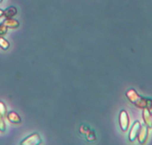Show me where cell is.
<instances>
[{"mask_svg": "<svg viewBox=\"0 0 152 145\" xmlns=\"http://www.w3.org/2000/svg\"><path fill=\"white\" fill-rule=\"evenodd\" d=\"M6 114V107L5 105L4 104V103L1 102L0 101V116H1L3 117L4 116H5Z\"/></svg>", "mask_w": 152, "mask_h": 145, "instance_id": "7c38bea8", "label": "cell"}, {"mask_svg": "<svg viewBox=\"0 0 152 145\" xmlns=\"http://www.w3.org/2000/svg\"><path fill=\"white\" fill-rule=\"evenodd\" d=\"M3 25H5L7 28H17L19 26V22L17 20L14 19H12V18H8V19H6L4 22H2Z\"/></svg>", "mask_w": 152, "mask_h": 145, "instance_id": "52a82bcc", "label": "cell"}, {"mask_svg": "<svg viewBox=\"0 0 152 145\" xmlns=\"http://www.w3.org/2000/svg\"><path fill=\"white\" fill-rule=\"evenodd\" d=\"M141 125L140 124L139 121H136L134 123L133 126H132V129H131L130 132H129V141L133 142V141H135L136 138L137 137L138 133H139V131L140 130Z\"/></svg>", "mask_w": 152, "mask_h": 145, "instance_id": "3957f363", "label": "cell"}, {"mask_svg": "<svg viewBox=\"0 0 152 145\" xmlns=\"http://www.w3.org/2000/svg\"><path fill=\"white\" fill-rule=\"evenodd\" d=\"M119 121H120V126L123 132H126L128 130V129H129L130 121H129V116H128V113H126V110H122L120 112Z\"/></svg>", "mask_w": 152, "mask_h": 145, "instance_id": "7a4b0ae2", "label": "cell"}, {"mask_svg": "<svg viewBox=\"0 0 152 145\" xmlns=\"http://www.w3.org/2000/svg\"><path fill=\"white\" fill-rule=\"evenodd\" d=\"M7 119H8L10 123L13 124H19L22 122L20 117H19V115L17 114L15 112H10V113L7 114Z\"/></svg>", "mask_w": 152, "mask_h": 145, "instance_id": "5b68a950", "label": "cell"}, {"mask_svg": "<svg viewBox=\"0 0 152 145\" xmlns=\"http://www.w3.org/2000/svg\"><path fill=\"white\" fill-rule=\"evenodd\" d=\"M2 1H3V0H0V3H1Z\"/></svg>", "mask_w": 152, "mask_h": 145, "instance_id": "9a60e30c", "label": "cell"}, {"mask_svg": "<svg viewBox=\"0 0 152 145\" xmlns=\"http://www.w3.org/2000/svg\"><path fill=\"white\" fill-rule=\"evenodd\" d=\"M3 15H4V10H1V9H0V17H1Z\"/></svg>", "mask_w": 152, "mask_h": 145, "instance_id": "5bb4252c", "label": "cell"}, {"mask_svg": "<svg viewBox=\"0 0 152 145\" xmlns=\"http://www.w3.org/2000/svg\"><path fill=\"white\" fill-rule=\"evenodd\" d=\"M138 141H139L140 144H143L145 142L148 137V127L146 126H142L140 127V130L139 131V133L137 135Z\"/></svg>", "mask_w": 152, "mask_h": 145, "instance_id": "277c9868", "label": "cell"}, {"mask_svg": "<svg viewBox=\"0 0 152 145\" xmlns=\"http://www.w3.org/2000/svg\"><path fill=\"white\" fill-rule=\"evenodd\" d=\"M7 28L3 24H0V37H2L7 33Z\"/></svg>", "mask_w": 152, "mask_h": 145, "instance_id": "4fadbf2b", "label": "cell"}, {"mask_svg": "<svg viewBox=\"0 0 152 145\" xmlns=\"http://www.w3.org/2000/svg\"><path fill=\"white\" fill-rule=\"evenodd\" d=\"M42 139L38 133H33L21 141L20 145H40Z\"/></svg>", "mask_w": 152, "mask_h": 145, "instance_id": "6da1fadb", "label": "cell"}, {"mask_svg": "<svg viewBox=\"0 0 152 145\" xmlns=\"http://www.w3.org/2000/svg\"><path fill=\"white\" fill-rule=\"evenodd\" d=\"M9 43L5 40L4 38H3L2 37H0V47L1 48L4 50H7L9 48Z\"/></svg>", "mask_w": 152, "mask_h": 145, "instance_id": "30bf717a", "label": "cell"}, {"mask_svg": "<svg viewBox=\"0 0 152 145\" xmlns=\"http://www.w3.org/2000/svg\"><path fill=\"white\" fill-rule=\"evenodd\" d=\"M16 13H17V9L13 7V6H11V7H7L4 10V15L3 16L6 17V19H8V18L13 17Z\"/></svg>", "mask_w": 152, "mask_h": 145, "instance_id": "8992f818", "label": "cell"}, {"mask_svg": "<svg viewBox=\"0 0 152 145\" xmlns=\"http://www.w3.org/2000/svg\"><path fill=\"white\" fill-rule=\"evenodd\" d=\"M85 135H86V140L90 141V142L96 140V135H95V132L94 130H89L85 134Z\"/></svg>", "mask_w": 152, "mask_h": 145, "instance_id": "ba28073f", "label": "cell"}, {"mask_svg": "<svg viewBox=\"0 0 152 145\" xmlns=\"http://www.w3.org/2000/svg\"><path fill=\"white\" fill-rule=\"evenodd\" d=\"M5 130H6L5 123H4L2 116H0V132H5Z\"/></svg>", "mask_w": 152, "mask_h": 145, "instance_id": "8fae6325", "label": "cell"}, {"mask_svg": "<svg viewBox=\"0 0 152 145\" xmlns=\"http://www.w3.org/2000/svg\"><path fill=\"white\" fill-rule=\"evenodd\" d=\"M143 117L145 124H146L148 127H152V119H151L149 113H148V111L147 110H145V113H144L143 114Z\"/></svg>", "mask_w": 152, "mask_h": 145, "instance_id": "9c48e42d", "label": "cell"}]
</instances>
